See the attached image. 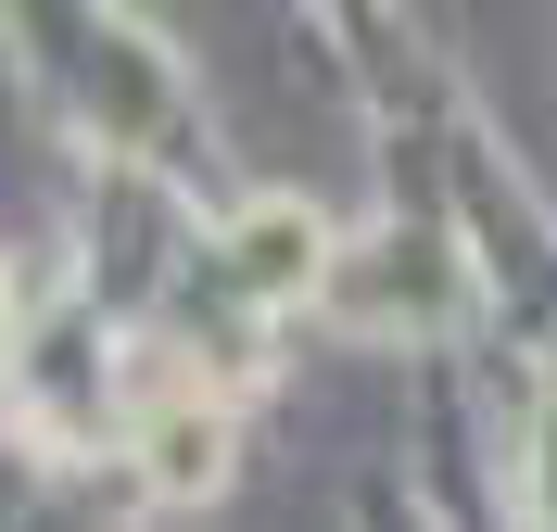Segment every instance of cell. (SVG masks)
I'll list each match as a JSON object with an SVG mask.
<instances>
[{
	"label": "cell",
	"mask_w": 557,
	"mask_h": 532,
	"mask_svg": "<svg viewBox=\"0 0 557 532\" xmlns=\"http://www.w3.org/2000/svg\"><path fill=\"white\" fill-rule=\"evenodd\" d=\"M152 469H165V482H190V495H203V482H215V419H203V406H190V419H165V431H152Z\"/></svg>",
	"instance_id": "obj_1"
}]
</instances>
